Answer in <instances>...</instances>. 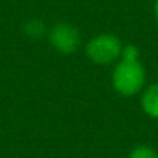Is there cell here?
<instances>
[{
    "label": "cell",
    "instance_id": "obj_3",
    "mask_svg": "<svg viewBox=\"0 0 158 158\" xmlns=\"http://www.w3.org/2000/svg\"><path fill=\"white\" fill-rule=\"evenodd\" d=\"M50 44L53 48L62 54H71L81 47V34L71 23H56L48 33Z\"/></svg>",
    "mask_w": 158,
    "mask_h": 158
},
{
    "label": "cell",
    "instance_id": "obj_4",
    "mask_svg": "<svg viewBox=\"0 0 158 158\" xmlns=\"http://www.w3.org/2000/svg\"><path fill=\"white\" fill-rule=\"evenodd\" d=\"M141 107L149 116L158 118V84H150L143 92Z\"/></svg>",
    "mask_w": 158,
    "mask_h": 158
},
{
    "label": "cell",
    "instance_id": "obj_1",
    "mask_svg": "<svg viewBox=\"0 0 158 158\" xmlns=\"http://www.w3.org/2000/svg\"><path fill=\"white\" fill-rule=\"evenodd\" d=\"M112 82L115 90L123 96L136 95L146 82V71L139 60L121 59L112 74Z\"/></svg>",
    "mask_w": 158,
    "mask_h": 158
},
{
    "label": "cell",
    "instance_id": "obj_7",
    "mask_svg": "<svg viewBox=\"0 0 158 158\" xmlns=\"http://www.w3.org/2000/svg\"><path fill=\"white\" fill-rule=\"evenodd\" d=\"M121 59L124 60H139V50L135 45H124L123 47V53H121Z\"/></svg>",
    "mask_w": 158,
    "mask_h": 158
},
{
    "label": "cell",
    "instance_id": "obj_6",
    "mask_svg": "<svg viewBox=\"0 0 158 158\" xmlns=\"http://www.w3.org/2000/svg\"><path fill=\"white\" fill-rule=\"evenodd\" d=\"M129 158H158V152L150 146H138L129 153Z\"/></svg>",
    "mask_w": 158,
    "mask_h": 158
},
{
    "label": "cell",
    "instance_id": "obj_2",
    "mask_svg": "<svg viewBox=\"0 0 158 158\" xmlns=\"http://www.w3.org/2000/svg\"><path fill=\"white\" fill-rule=\"evenodd\" d=\"M123 44L115 34H99L95 36L85 47L87 56L92 62L99 65H109L116 62L123 53Z\"/></svg>",
    "mask_w": 158,
    "mask_h": 158
},
{
    "label": "cell",
    "instance_id": "obj_5",
    "mask_svg": "<svg viewBox=\"0 0 158 158\" xmlns=\"http://www.w3.org/2000/svg\"><path fill=\"white\" fill-rule=\"evenodd\" d=\"M25 31H27V34H28L30 37L39 39V37H42V36L45 34V25H44V22L39 20V19H31V20L27 22Z\"/></svg>",
    "mask_w": 158,
    "mask_h": 158
},
{
    "label": "cell",
    "instance_id": "obj_8",
    "mask_svg": "<svg viewBox=\"0 0 158 158\" xmlns=\"http://www.w3.org/2000/svg\"><path fill=\"white\" fill-rule=\"evenodd\" d=\"M153 14H155V19L158 22V0H155V3H153Z\"/></svg>",
    "mask_w": 158,
    "mask_h": 158
}]
</instances>
